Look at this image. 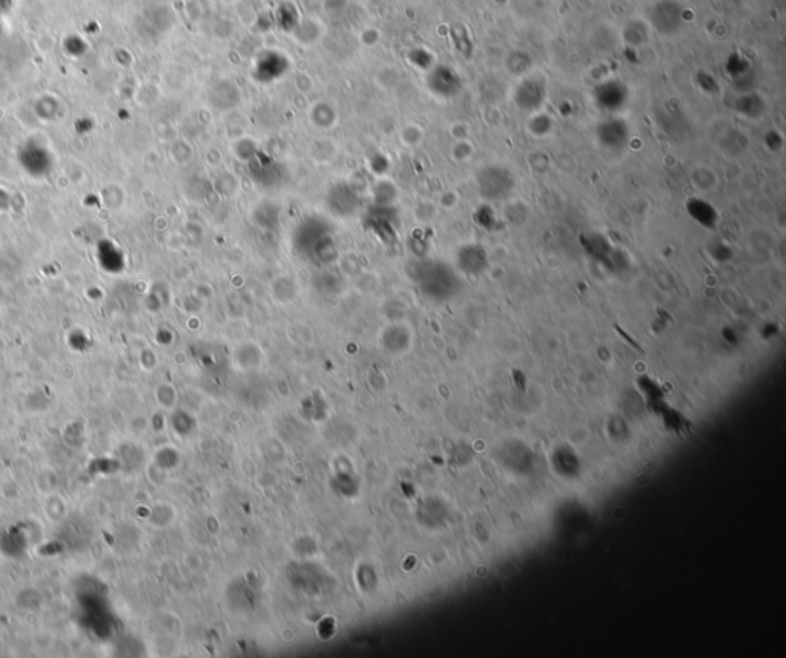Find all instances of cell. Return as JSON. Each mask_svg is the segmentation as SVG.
I'll list each match as a JSON object with an SVG mask.
<instances>
[{
	"label": "cell",
	"instance_id": "cell-1",
	"mask_svg": "<svg viewBox=\"0 0 786 658\" xmlns=\"http://www.w3.org/2000/svg\"><path fill=\"white\" fill-rule=\"evenodd\" d=\"M466 258H468V264L466 270L468 272H480L485 267V252L480 247H473V249H467Z\"/></svg>",
	"mask_w": 786,
	"mask_h": 658
}]
</instances>
